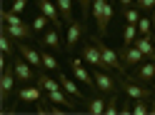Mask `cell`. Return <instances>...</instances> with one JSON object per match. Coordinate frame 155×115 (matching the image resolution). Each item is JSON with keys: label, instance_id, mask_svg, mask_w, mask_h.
Returning a JSON list of instances; mask_svg holds the SVG:
<instances>
[{"label": "cell", "instance_id": "obj_1", "mask_svg": "<svg viewBox=\"0 0 155 115\" xmlns=\"http://www.w3.org/2000/svg\"><path fill=\"white\" fill-rule=\"evenodd\" d=\"M93 20H95V28H98V35L103 38L110 28V20H113V3L110 0H93Z\"/></svg>", "mask_w": 155, "mask_h": 115}, {"label": "cell", "instance_id": "obj_2", "mask_svg": "<svg viewBox=\"0 0 155 115\" xmlns=\"http://www.w3.org/2000/svg\"><path fill=\"white\" fill-rule=\"evenodd\" d=\"M93 78H95V85H98V93H103V95H113V93L120 90V80L115 75H110V70L95 68Z\"/></svg>", "mask_w": 155, "mask_h": 115}, {"label": "cell", "instance_id": "obj_3", "mask_svg": "<svg viewBox=\"0 0 155 115\" xmlns=\"http://www.w3.org/2000/svg\"><path fill=\"white\" fill-rule=\"evenodd\" d=\"M93 40H95V45L100 48V55H103V60H105V65H108L110 70H118V73H125V65H123V60H120V55L115 53L113 48H108V45H105L100 35H93Z\"/></svg>", "mask_w": 155, "mask_h": 115}, {"label": "cell", "instance_id": "obj_4", "mask_svg": "<svg viewBox=\"0 0 155 115\" xmlns=\"http://www.w3.org/2000/svg\"><path fill=\"white\" fill-rule=\"evenodd\" d=\"M120 90L128 95V98H133V100H140V98H153V88H148V85H143V83H138V80H133V78H125V80H120Z\"/></svg>", "mask_w": 155, "mask_h": 115}, {"label": "cell", "instance_id": "obj_5", "mask_svg": "<svg viewBox=\"0 0 155 115\" xmlns=\"http://www.w3.org/2000/svg\"><path fill=\"white\" fill-rule=\"evenodd\" d=\"M3 30L10 35L13 40H30L33 33H35V30H33V25H30V23H25L23 18H20V20H15V23H3Z\"/></svg>", "mask_w": 155, "mask_h": 115}, {"label": "cell", "instance_id": "obj_6", "mask_svg": "<svg viewBox=\"0 0 155 115\" xmlns=\"http://www.w3.org/2000/svg\"><path fill=\"white\" fill-rule=\"evenodd\" d=\"M70 70H73V75H75V80H78V83H83L88 90H98L93 73L83 65V60H80V58H73V60H70Z\"/></svg>", "mask_w": 155, "mask_h": 115}, {"label": "cell", "instance_id": "obj_7", "mask_svg": "<svg viewBox=\"0 0 155 115\" xmlns=\"http://www.w3.org/2000/svg\"><path fill=\"white\" fill-rule=\"evenodd\" d=\"M85 38V20H73L68 23V38H65V50L73 53L78 45H80V40Z\"/></svg>", "mask_w": 155, "mask_h": 115}, {"label": "cell", "instance_id": "obj_8", "mask_svg": "<svg viewBox=\"0 0 155 115\" xmlns=\"http://www.w3.org/2000/svg\"><path fill=\"white\" fill-rule=\"evenodd\" d=\"M80 55H83V60L88 63V65H93V68H103V70H110L108 65H105L103 55H100V48L95 45V40H93V38H90V43H85V45H83Z\"/></svg>", "mask_w": 155, "mask_h": 115}, {"label": "cell", "instance_id": "obj_9", "mask_svg": "<svg viewBox=\"0 0 155 115\" xmlns=\"http://www.w3.org/2000/svg\"><path fill=\"white\" fill-rule=\"evenodd\" d=\"M45 100H48V103H55V105H63V108H65V110H70V113L78 108V103H75L78 98H73V95L68 93L65 88H58V90L45 93Z\"/></svg>", "mask_w": 155, "mask_h": 115}, {"label": "cell", "instance_id": "obj_10", "mask_svg": "<svg viewBox=\"0 0 155 115\" xmlns=\"http://www.w3.org/2000/svg\"><path fill=\"white\" fill-rule=\"evenodd\" d=\"M15 70H13V65H5L3 68V75H0V105L8 103V98H10V93L15 88Z\"/></svg>", "mask_w": 155, "mask_h": 115}, {"label": "cell", "instance_id": "obj_11", "mask_svg": "<svg viewBox=\"0 0 155 115\" xmlns=\"http://www.w3.org/2000/svg\"><path fill=\"white\" fill-rule=\"evenodd\" d=\"M120 60H123V65H125V70H128V68H138V65H140L143 60H148V58L143 55V50H140L138 45H123Z\"/></svg>", "mask_w": 155, "mask_h": 115}, {"label": "cell", "instance_id": "obj_12", "mask_svg": "<svg viewBox=\"0 0 155 115\" xmlns=\"http://www.w3.org/2000/svg\"><path fill=\"white\" fill-rule=\"evenodd\" d=\"M130 78L143 83V85H153V80H155V60H143L138 68L133 70Z\"/></svg>", "mask_w": 155, "mask_h": 115}, {"label": "cell", "instance_id": "obj_13", "mask_svg": "<svg viewBox=\"0 0 155 115\" xmlns=\"http://www.w3.org/2000/svg\"><path fill=\"white\" fill-rule=\"evenodd\" d=\"M35 5H38V13H43L48 20H50V25L55 28H60V10H58V5H55V0H35Z\"/></svg>", "mask_w": 155, "mask_h": 115}, {"label": "cell", "instance_id": "obj_14", "mask_svg": "<svg viewBox=\"0 0 155 115\" xmlns=\"http://www.w3.org/2000/svg\"><path fill=\"white\" fill-rule=\"evenodd\" d=\"M18 53H20L25 60L33 65V68L43 70V53H40V50H35L33 45H28V43H23V40H18Z\"/></svg>", "mask_w": 155, "mask_h": 115}, {"label": "cell", "instance_id": "obj_15", "mask_svg": "<svg viewBox=\"0 0 155 115\" xmlns=\"http://www.w3.org/2000/svg\"><path fill=\"white\" fill-rule=\"evenodd\" d=\"M13 70H15V78L20 83H33L35 80V73H33V65L25 60V58L20 55L18 60H13Z\"/></svg>", "mask_w": 155, "mask_h": 115}, {"label": "cell", "instance_id": "obj_16", "mask_svg": "<svg viewBox=\"0 0 155 115\" xmlns=\"http://www.w3.org/2000/svg\"><path fill=\"white\" fill-rule=\"evenodd\" d=\"M18 100L20 103H38V100H43V88L40 85H25V88L18 90Z\"/></svg>", "mask_w": 155, "mask_h": 115}, {"label": "cell", "instance_id": "obj_17", "mask_svg": "<svg viewBox=\"0 0 155 115\" xmlns=\"http://www.w3.org/2000/svg\"><path fill=\"white\" fill-rule=\"evenodd\" d=\"M135 45L143 50V55L148 58V60H155V40H153V35H138Z\"/></svg>", "mask_w": 155, "mask_h": 115}, {"label": "cell", "instance_id": "obj_18", "mask_svg": "<svg viewBox=\"0 0 155 115\" xmlns=\"http://www.w3.org/2000/svg\"><path fill=\"white\" fill-rule=\"evenodd\" d=\"M40 43H43V48H48V50H65V48L60 45V33L58 30H45Z\"/></svg>", "mask_w": 155, "mask_h": 115}, {"label": "cell", "instance_id": "obj_19", "mask_svg": "<svg viewBox=\"0 0 155 115\" xmlns=\"http://www.w3.org/2000/svg\"><path fill=\"white\" fill-rule=\"evenodd\" d=\"M105 105H108V100H103V98H85V113L105 115Z\"/></svg>", "mask_w": 155, "mask_h": 115}, {"label": "cell", "instance_id": "obj_20", "mask_svg": "<svg viewBox=\"0 0 155 115\" xmlns=\"http://www.w3.org/2000/svg\"><path fill=\"white\" fill-rule=\"evenodd\" d=\"M60 83H63V88H65L68 93H70L73 98H78V100H85V93H83V90L75 85V80H70L68 75H63V73H60Z\"/></svg>", "mask_w": 155, "mask_h": 115}, {"label": "cell", "instance_id": "obj_21", "mask_svg": "<svg viewBox=\"0 0 155 115\" xmlns=\"http://www.w3.org/2000/svg\"><path fill=\"white\" fill-rule=\"evenodd\" d=\"M138 25L135 23H125L123 28V45H135V40H138Z\"/></svg>", "mask_w": 155, "mask_h": 115}, {"label": "cell", "instance_id": "obj_22", "mask_svg": "<svg viewBox=\"0 0 155 115\" xmlns=\"http://www.w3.org/2000/svg\"><path fill=\"white\" fill-rule=\"evenodd\" d=\"M38 85L45 90V93H50V90H58V88H63V83L60 80H53L50 75H45V73H40V78H38Z\"/></svg>", "mask_w": 155, "mask_h": 115}, {"label": "cell", "instance_id": "obj_23", "mask_svg": "<svg viewBox=\"0 0 155 115\" xmlns=\"http://www.w3.org/2000/svg\"><path fill=\"white\" fill-rule=\"evenodd\" d=\"M55 5H58V10H60L63 20L73 23V0H55Z\"/></svg>", "mask_w": 155, "mask_h": 115}, {"label": "cell", "instance_id": "obj_24", "mask_svg": "<svg viewBox=\"0 0 155 115\" xmlns=\"http://www.w3.org/2000/svg\"><path fill=\"white\" fill-rule=\"evenodd\" d=\"M40 53H43V70H53V73L60 70V63L55 60V55H50L48 50H40Z\"/></svg>", "mask_w": 155, "mask_h": 115}, {"label": "cell", "instance_id": "obj_25", "mask_svg": "<svg viewBox=\"0 0 155 115\" xmlns=\"http://www.w3.org/2000/svg\"><path fill=\"white\" fill-rule=\"evenodd\" d=\"M150 113V98H140L133 103V115H148Z\"/></svg>", "mask_w": 155, "mask_h": 115}, {"label": "cell", "instance_id": "obj_26", "mask_svg": "<svg viewBox=\"0 0 155 115\" xmlns=\"http://www.w3.org/2000/svg\"><path fill=\"white\" fill-rule=\"evenodd\" d=\"M0 48H3V55H5V58H10V55H13V50H15V48H13V38L8 35L5 30L0 33Z\"/></svg>", "mask_w": 155, "mask_h": 115}, {"label": "cell", "instance_id": "obj_27", "mask_svg": "<svg viewBox=\"0 0 155 115\" xmlns=\"http://www.w3.org/2000/svg\"><path fill=\"white\" fill-rule=\"evenodd\" d=\"M120 100H118V93H113V95H108V105H105V115H118L120 113V105H118Z\"/></svg>", "mask_w": 155, "mask_h": 115}, {"label": "cell", "instance_id": "obj_28", "mask_svg": "<svg viewBox=\"0 0 155 115\" xmlns=\"http://www.w3.org/2000/svg\"><path fill=\"white\" fill-rule=\"evenodd\" d=\"M48 23H50V20H48L43 13H38V15H35V20H33L30 25H33V30H35V33H43L45 28H48Z\"/></svg>", "mask_w": 155, "mask_h": 115}, {"label": "cell", "instance_id": "obj_29", "mask_svg": "<svg viewBox=\"0 0 155 115\" xmlns=\"http://www.w3.org/2000/svg\"><path fill=\"white\" fill-rule=\"evenodd\" d=\"M138 33L140 35H150L153 33V18H140L138 20Z\"/></svg>", "mask_w": 155, "mask_h": 115}, {"label": "cell", "instance_id": "obj_30", "mask_svg": "<svg viewBox=\"0 0 155 115\" xmlns=\"http://www.w3.org/2000/svg\"><path fill=\"white\" fill-rule=\"evenodd\" d=\"M78 5H80V13H83V20H88L93 15V0H78Z\"/></svg>", "mask_w": 155, "mask_h": 115}, {"label": "cell", "instance_id": "obj_31", "mask_svg": "<svg viewBox=\"0 0 155 115\" xmlns=\"http://www.w3.org/2000/svg\"><path fill=\"white\" fill-rule=\"evenodd\" d=\"M140 10H138V8H128V10H125V23H135V25H138V20H140Z\"/></svg>", "mask_w": 155, "mask_h": 115}, {"label": "cell", "instance_id": "obj_32", "mask_svg": "<svg viewBox=\"0 0 155 115\" xmlns=\"http://www.w3.org/2000/svg\"><path fill=\"white\" fill-rule=\"evenodd\" d=\"M28 3H30V0H13V3H10V10L18 13V15H23V10L28 8Z\"/></svg>", "mask_w": 155, "mask_h": 115}, {"label": "cell", "instance_id": "obj_33", "mask_svg": "<svg viewBox=\"0 0 155 115\" xmlns=\"http://www.w3.org/2000/svg\"><path fill=\"white\" fill-rule=\"evenodd\" d=\"M135 5H138V10H145V13H148V10H155V0H138Z\"/></svg>", "mask_w": 155, "mask_h": 115}, {"label": "cell", "instance_id": "obj_34", "mask_svg": "<svg viewBox=\"0 0 155 115\" xmlns=\"http://www.w3.org/2000/svg\"><path fill=\"white\" fill-rule=\"evenodd\" d=\"M133 103H135L133 98L123 100V103H120V115H130V113H133Z\"/></svg>", "mask_w": 155, "mask_h": 115}, {"label": "cell", "instance_id": "obj_35", "mask_svg": "<svg viewBox=\"0 0 155 115\" xmlns=\"http://www.w3.org/2000/svg\"><path fill=\"white\" fill-rule=\"evenodd\" d=\"M135 3H138V0H120V8H123V13L128 10V8H133Z\"/></svg>", "mask_w": 155, "mask_h": 115}, {"label": "cell", "instance_id": "obj_36", "mask_svg": "<svg viewBox=\"0 0 155 115\" xmlns=\"http://www.w3.org/2000/svg\"><path fill=\"white\" fill-rule=\"evenodd\" d=\"M153 28H155V10H153Z\"/></svg>", "mask_w": 155, "mask_h": 115}, {"label": "cell", "instance_id": "obj_37", "mask_svg": "<svg viewBox=\"0 0 155 115\" xmlns=\"http://www.w3.org/2000/svg\"><path fill=\"white\" fill-rule=\"evenodd\" d=\"M150 88H153V90H155V80H153V85H150Z\"/></svg>", "mask_w": 155, "mask_h": 115}, {"label": "cell", "instance_id": "obj_38", "mask_svg": "<svg viewBox=\"0 0 155 115\" xmlns=\"http://www.w3.org/2000/svg\"><path fill=\"white\" fill-rule=\"evenodd\" d=\"M153 40H155V38H153Z\"/></svg>", "mask_w": 155, "mask_h": 115}]
</instances>
